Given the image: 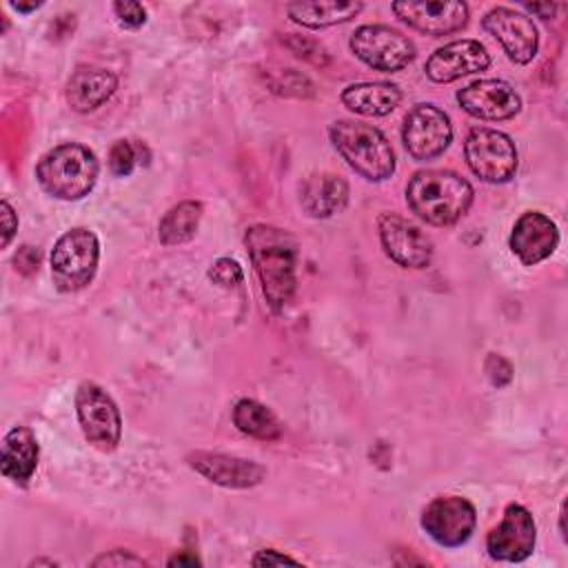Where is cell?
Instances as JSON below:
<instances>
[{
    "instance_id": "29",
    "label": "cell",
    "mask_w": 568,
    "mask_h": 568,
    "mask_svg": "<svg viewBox=\"0 0 568 568\" xmlns=\"http://www.w3.org/2000/svg\"><path fill=\"white\" fill-rule=\"evenodd\" d=\"M484 371L488 375V379L493 382V386H506L510 379H513V366L501 357V355H495L490 353L486 357V364H484Z\"/></svg>"
},
{
    "instance_id": "12",
    "label": "cell",
    "mask_w": 568,
    "mask_h": 568,
    "mask_svg": "<svg viewBox=\"0 0 568 568\" xmlns=\"http://www.w3.org/2000/svg\"><path fill=\"white\" fill-rule=\"evenodd\" d=\"M481 24L515 64H528L535 58L539 36L528 16L508 7H495L484 16Z\"/></svg>"
},
{
    "instance_id": "22",
    "label": "cell",
    "mask_w": 568,
    "mask_h": 568,
    "mask_svg": "<svg viewBox=\"0 0 568 568\" xmlns=\"http://www.w3.org/2000/svg\"><path fill=\"white\" fill-rule=\"evenodd\" d=\"M399 102H402V91L390 82H359L342 91V104L348 111L357 115H368V118L388 115L390 111H395Z\"/></svg>"
},
{
    "instance_id": "30",
    "label": "cell",
    "mask_w": 568,
    "mask_h": 568,
    "mask_svg": "<svg viewBox=\"0 0 568 568\" xmlns=\"http://www.w3.org/2000/svg\"><path fill=\"white\" fill-rule=\"evenodd\" d=\"M91 566H144L142 557H135L129 550H111L91 561Z\"/></svg>"
},
{
    "instance_id": "10",
    "label": "cell",
    "mask_w": 568,
    "mask_h": 568,
    "mask_svg": "<svg viewBox=\"0 0 568 568\" xmlns=\"http://www.w3.org/2000/svg\"><path fill=\"white\" fill-rule=\"evenodd\" d=\"M475 506L459 495L437 497L422 513V528L444 548H457L466 544L475 530Z\"/></svg>"
},
{
    "instance_id": "5",
    "label": "cell",
    "mask_w": 568,
    "mask_h": 568,
    "mask_svg": "<svg viewBox=\"0 0 568 568\" xmlns=\"http://www.w3.org/2000/svg\"><path fill=\"white\" fill-rule=\"evenodd\" d=\"M100 242L93 231L75 226L60 235L51 251V277L60 291L84 288L98 268Z\"/></svg>"
},
{
    "instance_id": "21",
    "label": "cell",
    "mask_w": 568,
    "mask_h": 568,
    "mask_svg": "<svg viewBox=\"0 0 568 568\" xmlns=\"http://www.w3.org/2000/svg\"><path fill=\"white\" fill-rule=\"evenodd\" d=\"M38 466V442L27 426H13L2 439V475L20 486L29 484Z\"/></svg>"
},
{
    "instance_id": "24",
    "label": "cell",
    "mask_w": 568,
    "mask_h": 568,
    "mask_svg": "<svg viewBox=\"0 0 568 568\" xmlns=\"http://www.w3.org/2000/svg\"><path fill=\"white\" fill-rule=\"evenodd\" d=\"M200 217H202V204L200 202L186 200V202L175 204L160 220V226H158L160 242L166 244V246L189 242L195 235L197 226H200Z\"/></svg>"
},
{
    "instance_id": "13",
    "label": "cell",
    "mask_w": 568,
    "mask_h": 568,
    "mask_svg": "<svg viewBox=\"0 0 568 568\" xmlns=\"http://www.w3.org/2000/svg\"><path fill=\"white\" fill-rule=\"evenodd\" d=\"M535 521L521 504H508L501 521L488 532L486 550L497 561H524L535 548Z\"/></svg>"
},
{
    "instance_id": "33",
    "label": "cell",
    "mask_w": 568,
    "mask_h": 568,
    "mask_svg": "<svg viewBox=\"0 0 568 568\" xmlns=\"http://www.w3.org/2000/svg\"><path fill=\"white\" fill-rule=\"evenodd\" d=\"M528 11H532V13H537L539 18H544V20H548L552 13H555V9H557V4H552V2H546V4H539V2H526L524 4Z\"/></svg>"
},
{
    "instance_id": "1",
    "label": "cell",
    "mask_w": 568,
    "mask_h": 568,
    "mask_svg": "<svg viewBox=\"0 0 568 568\" xmlns=\"http://www.w3.org/2000/svg\"><path fill=\"white\" fill-rule=\"evenodd\" d=\"M244 244L248 248L255 273L262 282L264 297L273 311H282L295 293L297 244L295 240L271 224H253L246 229Z\"/></svg>"
},
{
    "instance_id": "25",
    "label": "cell",
    "mask_w": 568,
    "mask_h": 568,
    "mask_svg": "<svg viewBox=\"0 0 568 568\" xmlns=\"http://www.w3.org/2000/svg\"><path fill=\"white\" fill-rule=\"evenodd\" d=\"M233 424L244 435L266 439V442L277 439L282 435V424L275 417V413L255 399H240L235 404Z\"/></svg>"
},
{
    "instance_id": "20",
    "label": "cell",
    "mask_w": 568,
    "mask_h": 568,
    "mask_svg": "<svg viewBox=\"0 0 568 568\" xmlns=\"http://www.w3.org/2000/svg\"><path fill=\"white\" fill-rule=\"evenodd\" d=\"M348 202V184L335 173H313L300 186V204L311 217H331Z\"/></svg>"
},
{
    "instance_id": "17",
    "label": "cell",
    "mask_w": 568,
    "mask_h": 568,
    "mask_svg": "<svg viewBox=\"0 0 568 568\" xmlns=\"http://www.w3.org/2000/svg\"><path fill=\"white\" fill-rule=\"evenodd\" d=\"M557 244H559L557 224L539 211H526L513 224L510 251L526 266H532V264L550 257L555 253Z\"/></svg>"
},
{
    "instance_id": "19",
    "label": "cell",
    "mask_w": 568,
    "mask_h": 568,
    "mask_svg": "<svg viewBox=\"0 0 568 568\" xmlns=\"http://www.w3.org/2000/svg\"><path fill=\"white\" fill-rule=\"evenodd\" d=\"M118 89V78L100 67H78L67 82V102L78 113L102 106Z\"/></svg>"
},
{
    "instance_id": "6",
    "label": "cell",
    "mask_w": 568,
    "mask_h": 568,
    "mask_svg": "<svg viewBox=\"0 0 568 568\" xmlns=\"http://www.w3.org/2000/svg\"><path fill=\"white\" fill-rule=\"evenodd\" d=\"M464 155L470 171L490 184H504L517 171L515 142L495 129H473L464 142Z\"/></svg>"
},
{
    "instance_id": "16",
    "label": "cell",
    "mask_w": 568,
    "mask_h": 568,
    "mask_svg": "<svg viewBox=\"0 0 568 568\" xmlns=\"http://www.w3.org/2000/svg\"><path fill=\"white\" fill-rule=\"evenodd\" d=\"M186 462L195 473L226 488H253L262 484V479L266 477V468L260 466L257 462L242 459L235 455H224V453L197 450V453H191Z\"/></svg>"
},
{
    "instance_id": "11",
    "label": "cell",
    "mask_w": 568,
    "mask_h": 568,
    "mask_svg": "<svg viewBox=\"0 0 568 568\" xmlns=\"http://www.w3.org/2000/svg\"><path fill=\"white\" fill-rule=\"evenodd\" d=\"M379 240L384 253L406 268H424L433 260L430 237L395 213L379 215Z\"/></svg>"
},
{
    "instance_id": "4",
    "label": "cell",
    "mask_w": 568,
    "mask_h": 568,
    "mask_svg": "<svg viewBox=\"0 0 568 568\" xmlns=\"http://www.w3.org/2000/svg\"><path fill=\"white\" fill-rule=\"evenodd\" d=\"M95 153L82 144L67 142L44 153L36 166L40 186L58 200H80L89 195L98 180Z\"/></svg>"
},
{
    "instance_id": "2",
    "label": "cell",
    "mask_w": 568,
    "mask_h": 568,
    "mask_svg": "<svg viewBox=\"0 0 568 568\" xmlns=\"http://www.w3.org/2000/svg\"><path fill=\"white\" fill-rule=\"evenodd\" d=\"M406 202L424 222L448 226L455 224L473 204V186L466 178L453 171L426 169L410 178L406 186Z\"/></svg>"
},
{
    "instance_id": "27",
    "label": "cell",
    "mask_w": 568,
    "mask_h": 568,
    "mask_svg": "<svg viewBox=\"0 0 568 568\" xmlns=\"http://www.w3.org/2000/svg\"><path fill=\"white\" fill-rule=\"evenodd\" d=\"M135 166V149L129 140H115L109 151V169L113 175H129Z\"/></svg>"
},
{
    "instance_id": "9",
    "label": "cell",
    "mask_w": 568,
    "mask_h": 568,
    "mask_svg": "<svg viewBox=\"0 0 568 568\" xmlns=\"http://www.w3.org/2000/svg\"><path fill=\"white\" fill-rule=\"evenodd\" d=\"M402 140L415 160H433L442 155L453 140L450 118L435 104H415L402 129Z\"/></svg>"
},
{
    "instance_id": "34",
    "label": "cell",
    "mask_w": 568,
    "mask_h": 568,
    "mask_svg": "<svg viewBox=\"0 0 568 568\" xmlns=\"http://www.w3.org/2000/svg\"><path fill=\"white\" fill-rule=\"evenodd\" d=\"M200 559L195 555H189V552H180V555H173L169 559V566H197Z\"/></svg>"
},
{
    "instance_id": "3",
    "label": "cell",
    "mask_w": 568,
    "mask_h": 568,
    "mask_svg": "<svg viewBox=\"0 0 568 568\" xmlns=\"http://www.w3.org/2000/svg\"><path fill=\"white\" fill-rule=\"evenodd\" d=\"M328 135L346 164L371 182H382L395 171V153L386 135L373 124L355 120H335Z\"/></svg>"
},
{
    "instance_id": "18",
    "label": "cell",
    "mask_w": 568,
    "mask_h": 568,
    "mask_svg": "<svg viewBox=\"0 0 568 568\" xmlns=\"http://www.w3.org/2000/svg\"><path fill=\"white\" fill-rule=\"evenodd\" d=\"M490 55L486 47L477 40H455L444 47H439L430 58L426 60V75L433 82H453L462 75H470L477 71L488 69Z\"/></svg>"
},
{
    "instance_id": "14",
    "label": "cell",
    "mask_w": 568,
    "mask_h": 568,
    "mask_svg": "<svg viewBox=\"0 0 568 568\" xmlns=\"http://www.w3.org/2000/svg\"><path fill=\"white\" fill-rule=\"evenodd\" d=\"M393 11L408 27L435 38L455 33L468 22V4L459 0H430V2L402 0V2H393Z\"/></svg>"
},
{
    "instance_id": "31",
    "label": "cell",
    "mask_w": 568,
    "mask_h": 568,
    "mask_svg": "<svg viewBox=\"0 0 568 568\" xmlns=\"http://www.w3.org/2000/svg\"><path fill=\"white\" fill-rule=\"evenodd\" d=\"M0 215H2V246H9L13 233L18 231V215L13 213V209L7 200H2V204H0Z\"/></svg>"
},
{
    "instance_id": "32",
    "label": "cell",
    "mask_w": 568,
    "mask_h": 568,
    "mask_svg": "<svg viewBox=\"0 0 568 568\" xmlns=\"http://www.w3.org/2000/svg\"><path fill=\"white\" fill-rule=\"evenodd\" d=\"M275 564H300L297 559L284 555V552H277L273 548H266V550H260L255 557H253V566H275Z\"/></svg>"
},
{
    "instance_id": "8",
    "label": "cell",
    "mask_w": 568,
    "mask_h": 568,
    "mask_svg": "<svg viewBox=\"0 0 568 568\" xmlns=\"http://www.w3.org/2000/svg\"><path fill=\"white\" fill-rule=\"evenodd\" d=\"M351 51L371 69L399 71L415 58V44L386 24H364L351 36Z\"/></svg>"
},
{
    "instance_id": "35",
    "label": "cell",
    "mask_w": 568,
    "mask_h": 568,
    "mask_svg": "<svg viewBox=\"0 0 568 568\" xmlns=\"http://www.w3.org/2000/svg\"><path fill=\"white\" fill-rule=\"evenodd\" d=\"M40 4H42V2H29V4H22V2H11V7H13V9H18V11H22V13H27V11H36Z\"/></svg>"
},
{
    "instance_id": "15",
    "label": "cell",
    "mask_w": 568,
    "mask_h": 568,
    "mask_svg": "<svg viewBox=\"0 0 568 568\" xmlns=\"http://www.w3.org/2000/svg\"><path fill=\"white\" fill-rule=\"evenodd\" d=\"M457 102L479 120H508L521 109L519 93L504 80H477L457 91Z\"/></svg>"
},
{
    "instance_id": "26",
    "label": "cell",
    "mask_w": 568,
    "mask_h": 568,
    "mask_svg": "<svg viewBox=\"0 0 568 568\" xmlns=\"http://www.w3.org/2000/svg\"><path fill=\"white\" fill-rule=\"evenodd\" d=\"M209 277L217 284V286H224V288H231V286H237L242 284L244 280V273H242V266L231 260V257H217L211 268H209Z\"/></svg>"
},
{
    "instance_id": "28",
    "label": "cell",
    "mask_w": 568,
    "mask_h": 568,
    "mask_svg": "<svg viewBox=\"0 0 568 568\" xmlns=\"http://www.w3.org/2000/svg\"><path fill=\"white\" fill-rule=\"evenodd\" d=\"M113 13L126 29H138L146 22V9L140 2H115Z\"/></svg>"
},
{
    "instance_id": "7",
    "label": "cell",
    "mask_w": 568,
    "mask_h": 568,
    "mask_svg": "<svg viewBox=\"0 0 568 568\" xmlns=\"http://www.w3.org/2000/svg\"><path fill=\"white\" fill-rule=\"evenodd\" d=\"M75 410L82 433L93 448L111 453L120 444L122 417L115 402L102 386L82 382L75 393Z\"/></svg>"
},
{
    "instance_id": "23",
    "label": "cell",
    "mask_w": 568,
    "mask_h": 568,
    "mask_svg": "<svg viewBox=\"0 0 568 568\" xmlns=\"http://www.w3.org/2000/svg\"><path fill=\"white\" fill-rule=\"evenodd\" d=\"M362 2H291L286 11L293 22L308 29H324L331 24L348 22L362 11Z\"/></svg>"
}]
</instances>
